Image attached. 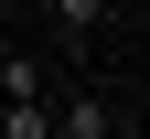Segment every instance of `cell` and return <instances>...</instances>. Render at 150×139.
<instances>
[{
    "instance_id": "1",
    "label": "cell",
    "mask_w": 150,
    "mask_h": 139,
    "mask_svg": "<svg viewBox=\"0 0 150 139\" xmlns=\"http://www.w3.org/2000/svg\"><path fill=\"white\" fill-rule=\"evenodd\" d=\"M107 128H118L107 96H54V139H107Z\"/></svg>"
},
{
    "instance_id": "4",
    "label": "cell",
    "mask_w": 150,
    "mask_h": 139,
    "mask_svg": "<svg viewBox=\"0 0 150 139\" xmlns=\"http://www.w3.org/2000/svg\"><path fill=\"white\" fill-rule=\"evenodd\" d=\"M0 32H11V11H0Z\"/></svg>"
},
{
    "instance_id": "2",
    "label": "cell",
    "mask_w": 150,
    "mask_h": 139,
    "mask_svg": "<svg viewBox=\"0 0 150 139\" xmlns=\"http://www.w3.org/2000/svg\"><path fill=\"white\" fill-rule=\"evenodd\" d=\"M43 22H54V43H97L107 32V0H43Z\"/></svg>"
},
{
    "instance_id": "3",
    "label": "cell",
    "mask_w": 150,
    "mask_h": 139,
    "mask_svg": "<svg viewBox=\"0 0 150 139\" xmlns=\"http://www.w3.org/2000/svg\"><path fill=\"white\" fill-rule=\"evenodd\" d=\"M11 96H54V75H43V54H11L0 43V107H11Z\"/></svg>"
}]
</instances>
